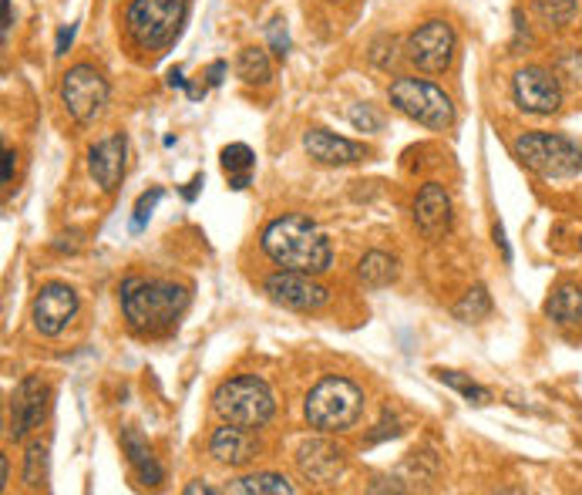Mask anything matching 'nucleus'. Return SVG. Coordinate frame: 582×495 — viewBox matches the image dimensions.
<instances>
[{
  "mask_svg": "<svg viewBox=\"0 0 582 495\" xmlns=\"http://www.w3.org/2000/svg\"><path fill=\"white\" fill-rule=\"evenodd\" d=\"M219 162H222V172H225L229 179H232V176H253L257 156H253V149H250V146H243V142H232V146H225V149H222Z\"/></svg>",
  "mask_w": 582,
  "mask_h": 495,
  "instance_id": "nucleus-26",
  "label": "nucleus"
},
{
  "mask_svg": "<svg viewBox=\"0 0 582 495\" xmlns=\"http://www.w3.org/2000/svg\"><path fill=\"white\" fill-rule=\"evenodd\" d=\"M24 485L44 488L48 485V445L34 442L24 455Z\"/></svg>",
  "mask_w": 582,
  "mask_h": 495,
  "instance_id": "nucleus-28",
  "label": "nucleus"
},
{
  "mask_svg": "<svg viewBox=\"0 0 582 495\" xmlns=\"http://www.w3.org/2000/svg\"><path fill=\"white\" fill-rule=\"evenodd\" d=\"M388 101H391L394 111H401L404 118L418 121V126H424V129L441 132V129L454 126L451 98L438 85H431L424 78H398V81H391Z\"/></svg>",
  "mask_w": 582,
  "mask_h": 495,
  "instance_id": "nucleus-7",
  "label": "nucleus"
},
{
  "mask_svg": "<svg viewBox=\"0 0 582 495\" xmlns=\"http://www.w3.org/2000/svg\"><path fill=\"white\" fill-rule=\"evenodd\" d=\"M189 0H132L126 11V31L136 48L162 55L182 31Z\"/></svg>",
  "mask_w": 582,
  "mask_h": 495,
  "instance_id": "nucleus-4",
  "label": "nucleus"
},
{
  "mask_svg": "<svg viewBox=\"0 0 582 495\" xmlns=\"http://www.w3.org/2000/svg\"><path fill=\"white\" fill-rule=\"evenodd\" d=\"M394 277H398V260L388 257V254H381V250L364 254L361 264H358V280H361L364 287H371V290L394 284Z\"/></svg>",
  "mask_w": 582,
  "mask_h": 495,
  "instance_id": "nucleus-22",
  "label": "nucleus"
},
{
  "mask_svg": "<svg viewBox=\"0 0 582 495\" xmlns=\"http://www.w3.org/2000/svg\"><path fill=\"white\" fill-rule=\"evenodd\" d=\"M237 75L247 81V85H267L273 78V65H270V55L263 48H243L240 58H237Z\"/></svg>",
  "mask_w": 582,
  "mask_h": 495,
  "instance_id": "nucleus-23",
  "label": "nucleus"
},
{
  "mask_svg": "<svg viewBox=\"0 0 582 495\" xmlns=\"http://www.w3.org/2000/svg\"><path fill=\"white\" fill-rule=\"evenodd\" d=\"M48 405H51V388L48 382H41L38 375H28L14 395H11V438H28L34 428H41V422L48 418Z\"/></svg>",
  "mask_w": 582,
  "mask_h": 495,
  "instance_id": "nucleus-12",
  "label": "nucleus"
},
{
  "mask_svg": "<svg viewBox=\"0 0 582 495\" xmlns=\"http://www.w3.org/2000/svg\"><path fill=\"white\" fill-rule=\"evenodd\" d=\"M434 375H438V382L441 385H448V388H454L464 402H469V405H489L492 402V392L489 388H482L479 382H472V378H464L461 375V370H444V367H438L434 370Z\"/></svg>",
  "mask_w": 582,
  "mask_h": 495,
  "instance_id": "nucleus-24",
  "label": "nucleus"
},
{
  "mask_svg": "<svg viewBox=\"0 0 582 495\" xmlns=\"http://www.w3.org/2000/svg\"><path fill=\"white\" fill-rule=\"evenodd\" d=\"M11 176H14V152H4V186L11 182Z\"/></svg>",
  "mask_w": 582,
  "mask_h": 495,
  "instance_id": "nucleus-38",
  "label": "nucleus"
},
{
  "mask_svg": "<svg viewBox=\"0 0 582 495\" xmlns=\"http://www.w3.org/2000/svg\"><path fill=\"white\" fill-rule=\"evenodd\" d=\"M212 412L229 425L263 428V425H270L277 402H273V392L267 388V382H260L253 375H240V378H229L215 388Z\"/></svg>",
  "mask_w": 582,
  "mask_h": 495,
  "instance_id": "nucleus-5",
  "label": "nucleus"
},
{
  "mask_svg": "<svg viewBox=\"0 0 582 495\" xmlns=\"http://www.w3.org/2000/svg\"><path fill=\"white\" fill-rule=\"evenodd\" d=\"M126 159H129V139L126 136H108L88 152V169L94 182L104 192H114L126 179Z\"/></svg>",
  "mask_w": 582,
  "mask_h": 495,
  "instance_id": "nucleus-15",
  "label": "nucleus"
},
{
  "mask_svg": "<svg viewBox=\"0 0 582 495\" xmlns=\"http://www.w3.org/2000/svg\"><path fill=\"white\" fill-rule=\"evenodd\" d=\"M532 8L549 28H565L575 18V0H532Z\"/></svg>",
  "mask_w": 582,
  "mask_h": 495,
  "instance_id": "nucleus-27",
  "label": "nucleus"
},
{
  "mask_svg": "<svg viewBox=\"0 0 582 495\" xmlns=\"http://www.w3.org/2000/svg\"><path fill=\"white\" fill-rule=\"evenodd\" d=\"M222 75H225V61H212V65H209V71H205V85H209V88H215V85L222 81Z\"/></svg>",
  "mask_w": 582,
  "mask_h": 495,
  "instance_id": "nucleus-33",
  "label": "nucleus"
},
{
  "mask_svg": "<svg viewBox=\"0 0 582 495\" xmlns=\"http://www.w3.org/2000/svg\"><path fill=\"white\" fill-rule=\"evenodd\" d=\"M209 455H212L219 465L243 468V465H250V462L260 455V442L253 438L250 428H243V425H229V422H225L222 428L212 432V438H209Z\"/></svg>",
  "mask_w": 582,
  "mask_h": 495,
  "instance_id": "nucleus-16",
  "label": "nucleus"
},
{
  "mask_svg": "<svg viewBox=\"0 0 582 495\" xmlns=\"http://www.w3.org/2000/svg\"><path fill=\"white\" fill-rule=\"evenodd\" d=\"M454 51H458V34L448 21H424L408 34V44H404L408 61L424 75H444L454 61Z\"/></svg>",
  "mask_w": 582,
  "mask_h": 495,
  "instance_id": "nucleus-8",
  "label": "nucleus"
},
{
  "mask_svg": "<svg viewBox=\"0 0 582 495\" xmlns=\"http://www.w3.org/2000/svg\"><path fill=\"white\" fill-rule=\"evenodd\" d=\"M512 152L542 179H569L582 169V149L562 132H525L512 142Z\"/></svg>",
  "mask_w": 582,
  "mask_h": 495,
  "instance_id": "nucleus-6",
  "label": "nucleus"
},
{
  "mask_svg": "<svg viewBox=\"0 0 582 495\" xmlns=\"http://www.w3.org/2000/svg\"><path fill=\"white\" fill-rule=\"evenodd\" d=\"M159 202H162V189H149V192L139 196V202H136V216H132V229H136V232L146 229V222H149V216L155 212Z\"/></svg>",
  "mask_w": 582,
  "mask_h": 495,
  "instance_id": "nucleus-31",
  "label": "nucleus"
},
{
  "mask_svg": "<svg viewBox=\"0 0 582 495\" xmlns=\"http://www.w3.org/2000/svg\"><path fill=\"white\" fill-rule=\"evenodd\" d=\"M215 495V488L212 485H205V482H192V485H185V495Z\"/></svg>",
  "mask_w": 582,
  "mask_h": 495,
  "instance_id": "nucleus-37",
  "label": "nucleus"
},
{
  "mask_svg": "<svg viewBox=\"0 0 582 495\" xmlns=\"http://www.w3.org/2000/svg\"><path fill=\"white\" fill-rule=\"evenodd\" d=\"M225 492H232V495H293L297 488L277 472H257V475L237 478Z\"/></svg>",
  "mask_w": 582,
  "mask_h": 495,
  "instance_id": "nucleus-21",
  "label": "nucleus"
},
{
  "mask_svg": "<svg viewBox=\"0 0 582 495\" xmlns=\"http://www.w3.org/2000/svg\"><path fill=\"white\" fill-rule=\"evenodd\" d=\"M347 118H351V126L358 132H381L384 129V118L371 105H354L351 111H347Z\"/></svg>",
  "mask_w": 582,
  "mask_h": 495,
  "instance_id": "nucleus-29",
  "label": "nucleus"
},
{
  "mask_svg": "<svg viewBox=\"0 0 582 495\" xmlns=\"http://www.w3.org/2000/svg\"><path fill=\"white\" fill-rule=\"evenodd\" d=\"M267 41H270V51L277 58H287L290 55V31H287V21L283 18H273L267 24Z\"/></svg>",
  "mask_w": 582,
  "mask_h": 495,
  "instance_id": "nucleus-30",
  "label": "nucleus"
},
{
  "mask_svg": "<svg viewBox=\"0 0 582 495\" xmlns=\"http://www.w3.org/2000/svg\"><path fill=\"white\" fill-rule=\"evenodd\" d=\"M303 149L310 159H317L320 166H354L361 159H368V149L343 139V136H333L327 129H310L303 136Z\"/></svg>",
  "mask_w": 582,
  "mask_h": 495,
  "instance_id": "nucleus-18",
  "label": "nucleus"
},
{
  "mask_svg": "<svg viewBox=\"0 0 582 495\" xmlns=\"http://www.w3.org/2000/svg\"><path fill=\"white\" fill-rule=\"evenodd\" d=\"M492 314V297L485 287H472L469 294H464L458 304H454V317L464 320V324H479Z\"/></svg>",
  "mask_w": 582,
  "mask_h": 495,
  "instance_id": "nucleus-25",
  "label": "nucleus"
},
{
  "mask_svg": "<svg viewBox=\"0 0 582 495\" xmlns=\"http://www.w3.org/2000/svg\"><path fill=\"white\" fill-rule=\"evenodd\" d=\"M414 222H418L421 236L431 239V242L448 236V229L454 222V212H451V196L441 182L421 186V192L414 199Z\"/></svg>",
  "mask_w": 582,
  "mask_h": 495,
  "instance_id": "nucleus-14",
  "label": "nucleus"
},
{
  "mask_svg": "<svg viewBox=\"0 0 582 495\" xmlns=\"http://www.w3.org/2000/svg\"><path fill=\"white\" fill-rule=\"evenodd\" d=\"M364 415V392L347 378H323L303 402V418L323 435L351 432Z\"/></svg>",
  "mask_w": 582,
  "mask_h": 495,
  "instance_id": "nucleus-3",
  "label": "nucleus"
},
{
  "mask_svg": "<svg viewBox=\"0 0 582 495\" xmlns=\"http://www.w3.org/2000/svg\"><path fill=\"white\" fill-rule=\"evenodd\" d=\"M512 95H515V105L529 115H555L562 105L559 78L539 65H529L512 78Z\"/></svg>",
  "mask_w": 582,
  "mask_h": 495,
  "instance_id": "nucleus-11",
  "label": "nucleus"
},
{
  "mask_svg": "<svg viewBox=\"0 0 582 495\" xmlns=\"http://www.w3.org/2000/svg\"><path fill=\"white\" fill-rule=\"evenodd\" d=\"M545 317L565 330H582V287L559 284L545 300Z\"/></svg>",
  "mask_w": 582,
  "mask_h": 495,
  "instance_id": "nucleus-20",
  "label": "nucleus"
},
{
  "mask_svg": "<svg viewBox=\"0 0 582 495\" xmlns=\"http://www.w3.org/2000/svg\"><path fill=\"white\" fill-rule=\"evenodd\" d=\"M297 465H300V475L307 482H320V485H330L343 475V452L323 438H313V442H303L297 448Z\"/></svg>",
  "mask_w": 582,
  "mask_h": 495,
  "instance_id": "nucleus-17",
  "label": "nucleus"
},
{
  "mask_svg": "<svg viewBox=\"0 0 582 495\" xmlns=\"http://www.w3.org/2000/svg\"><path fill=\"white\" fill-rule=\"evenodd\" d=\"M263 254L280 267V270H297V274H323L333 264V246L323 236V229L300 216H280L263 229Z\"/></svg>",
  "mask_w": 582,
  "mask_h": 495,
  "instance_id": "nucleus-1",
  "label": "nucleus"
},
{
  "mask_svg": "<svg viewBox=\"0 0 582 495\" xmlns=\"http://www.w3.org/2000/svg\"><path fill=\"white\" fill-rule=\"evenodd\" d=\"M78 314V294L68 284H48L31 307L34 330L44 337H58Z\"/></svg>",
  "mask_w": 582,
  "mask_h": 495,
  "instance_id": "nucleus-13",
  "label": "nucleus"
},
{
  "mask_svg": "<svg viewBox=\"0 0 582 495\" xmlns=\"http://www.w3.org/2000/svg\"><path fill=\"white\" fill-rule=\"evenodd\" d=\"M202 182H205V179H202V172H199V176H192V182H189V186L182 189V199H185V202H192V199L199 196V189H202Z\"/></svg>",
  "mask_w": 582,
  "mask_h": 495,
  "instance_id": "nucleus-34",
  "label": "nucleus"
},
{
  "mask_svg": "<svg viewBox=\"0 0 582 495\" xmlns=\"http://www.w3.org/2000/svg\"><path fill=\"white\" fill-rule=\"evenodd\" d=\"M74 31H78V24H68V28H61V31H58V44H54V55H58V58H61V55H68L71 41H74Z\"/></svg>",
  "mask_w": 582,
  "mask_h": 495,
  "instance_id": "nucleus-32",
  "label": "nucleus"
},
{
  "mask_svg": "<svg viewBox=\"0 0 582 495\" xmlns=\"http://www.w3.org/2000/svg\"><path fill=\"white\" fill-rule=\"evenodd\" d=\"M495 242L502 246V257H505V264L512 260V250H509V242H505V229H502V222H495Z\"/></svg>",
  "mask_w": 582,
  "mask_h": 495,
  "instance_id": "nucleus-36",
  "label": "nucleus"
},
{
  "mask_svg": "<svg viewBox=\"0 0 582 495\" xmlns=\"http://www.w3.org/2000/svg\"><path fill=\"white\" fill-rule=\"evenodd\" d=\"M122 448H126V455H129V465L136 468V475H139V482L146 485V488H155V485H162V478H165V468L159 465V458L152 455V448H149V442L136 432V428H126L122 432Z\"/></svg>",
  "mask_w": 582,
  "mask_h": 495,
  "instance_id": "nucleus-19",
  "label": "nucleus"
},
{
  "mask_svg": "<svg viewBox=\"0 0 582 495\" xmlns=\"http://www.w3.org/2000/svg\"><path fill=\"white\" fill-rule=\"evenodd\" d=\"M562 68H572V81H582V58L575 61V55H565L562 58Z\"/></svg>",
  "mask_w": 582,
  "mask_h": 495,
  "instance_id": "nucleus-35",
  "label": "nucleus"
},
{
  "mask_svg": "<svg viewBox=\"0 0 582 495\" xmlns=\"http://www.w3.org/2000/svg\"><path fill=\"white\" fill-rule=\"evenodd\" d=\"M119 294H122V314L129 327L146 337L169 334L189 304L185 287L169 280H149V277H129Z\"/></svg>",
  "mask_w": 582,
  "mask_h": 495,
  "instance_id": "nucleus-2",
  "label": "nucleus"
},
{
  "mask_svg": "<svg viewBox=\"0 0 582 495\" xmlns=\"http://www.w3.org/2000/svg\"><path fill=\"white\" fill-rule=\"evenodd\" d=\"M108 95L111 91H108L104 75L91 65H74L61 78V101H64L68 115L78 121V126H91V121L104 111Z\"/></svg>",
  "mask_w": 582,
  "mask_h": 495,
  "instance_id": "nucleus-9",
  "label": "nucleus"
},
{
  "mask_svg": "<svg viewBox=\"0 0 582 495\" xmlns=\"http://www.w3.org/2000/svg\"><path fill=\"white\" fill-rule=\"evenodd\" d=\"M263 294H267L273 304H280V307H287V310H300V314L320 310V307L330 300L327 287L317 284L313 274H297V270H280V274L267 277V280H263Z\"/></svg>",
  "mask_w": 582,
  "mask_h": 495,
  "instance_id": "nucleus-10",
  "label": "nucleus"
}]
</instances>
